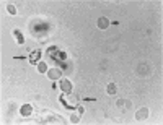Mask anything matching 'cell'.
<instances>
[{"instance_id":"6da1fadb","label":"cell","mask_w":163,"mask_h":125,"mask_svg":"<svg viewBox=\"0 0 163 125\" xmlns=\"http://www.w3.org/2000/svg\"><path fill=\"white\" fill-rule=\"evenodd\" d=\"M47 76H49L51 80H60V76H62V72L59 70V68H51V70H47Z\"/></svg>"},{"instance_id":"7a4b0ae2","label":"cell","mask_w":163,"mask_h":125,"mask_svg":"<svg viewBox=\"0 0 163 125\" xmlns=\"http://www.w3.org/2000/svg\"><path fill=\"white\" fill-rule=\"evenodd\" d=\"M60 89L64 93H67V94H70L72 93V83L69 81V80H60Z\"/></svg>"},{"instance_id":"3957f363","label":"cell","mask_w":163,"mask_h":125,"mask_svg":"<svg viewBox=\"0 0 163 125\" xmlns=\"http://www.w3.org/2000/svg\"><path fill=\"white\" fill-rule=\"evenodd\" d=\"M147 117H148V109H147V107H142V109L137 110V114H136V119L137 120H145Z\"/></svg>"},{"instance_id":"277c9868","label":"cell","mask_w":163,"mask_h":125,"mask_svg":"<svg viewBox=\"0 0 163 125\" xmlns=\"http://www.w3.org/2000/svg\"><path fill=\"white\" fill-rule=\"evenodd\" d=\"M41 55H43V52H41V50H34L33 54L30 55V64H38V60H39Z\"/></svg>"},{"instance_id":"5b68a950","label":"cell","mask_w":163,"mask_h":125,"mask_svg":"<svg viewBox=\"0 0 163 125\" xmlns=\"http://www.w3.org/2000/svg\"><path fill=\"white\" fill-rule=\"evenodd\" d=\"M31 112H33V107H31L30 104H25V106H21V115H23V117H30Z\"/></svg>"},{"instance_id":"8992f818","label":"cell","mask_w":163,"mask_h":125,"mask_svg":"<svg viewBox=\"0 0 163 125\" xmlns=\"http://www.w3.org/2000/svg\"><path fill=\"white\" fill-rule=\"evenodd\" d=\"M109 25L108 18H105V16H101V18H98V28H101V29H106Z\"/></svg>"},{"instance_id":"52a82bcc","label":"cell","mask_w":163,"mask_h":125,"mask_svg":"<svg viewBox=\"0 0 163 125\" xmlns=\"http://www.w3.org/2000/svg\"><path fill=\"white\" fill-rule=\"evenodd\" d=\"M13 36L16 37L18 44H23V42H25V37H23V34H21V31H20V29H15V31H13Z\"/></svg>"},{"instance_id":"ba28073f","label":"cell","mask_w":163,"mask_h":125,"mask_svg":"<svg viewBox=\"0 0 163 125\" xmlns=\"http://www.w3.org/2000/svg\"><path fill=\"white\" fill-rule=\"evenodd\" d=\"M38 72H39V73H44V72H47V65L44 64V62H38Z\"/></svg>"},{"instance_id":"9c48e42d","label":"cell","mask_w":163,"mask_h":125,"mask_svg":"<svg viewBox=\"0 0 163 125\" xmlns=\"http://www.w3.org/2000/svg\"><path fill=\"white\" fill-rule=\"evenodd\" d=\"M106 89H108V94H116V85L114 83H109Z\"/></svg>"},{"instance_id":"30bf717a","label":"cell","mask_w":163,"mask_h":125,"mask_svg":"<svg viewBox=\"0 0 163 125\" xmlns=\"http://www.w3.org/2000/svg\"><path fill=\"white\" fill-rule=\"evenodd\" d=\"M47 54H49V55H57L59 54V49L55 46H52V47H49V49H47Z\"/></svg>"},{"instance_id":"8fae6325","label":"cell","mask_w":163,"mask_h":125,"mask_svg":"<svg viewBox=\"0 0 163 125\" xmlns=\"http://www.w3.org/2000/svg\"><path fill=\"white\" fill-rule=\"evenodd\" d=\"M7 10H8L10 15H16V8L13 5H8V7H7Z\"/></svg>"},{"instance_id":"7c38bea8","label":"cell","mask_w":163,"mask_h":125,"mask_svg":"<svg viewBox=\"0 0 163 125\" xmlns=\"http://www.w3.org/2000/svg\"><path fill=\"white\" fill-rule=\"evenodd\" d=\"M72 122L77 124V122H78V117H75V115H74V117H72Z\"/></svg>"}]
</instances>
